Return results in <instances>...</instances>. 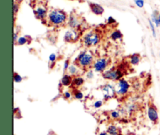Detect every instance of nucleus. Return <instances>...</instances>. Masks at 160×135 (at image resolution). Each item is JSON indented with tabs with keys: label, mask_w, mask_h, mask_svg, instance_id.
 Instances as JSON below:
<instances>
[{
	"label": "nucleus",
	"mask_w": 160,
	"mask_h": 135,
	"mask_svg": "<svg viewBox=\"0 0 160 135\" xmlns=\"http://www.w3.org/2000/svg\"><path fill=\"white\" fill-rule=\"evenodd\" d=\"M76 61L80 67L86 68L94 65V56L92 53L85 50V51L80 52L76 59Z\"/></svg>",
	"instance_id": "f257e3e1"
},
{
	"label": "nucleus",
	"mask_w": 160,
	"mask_h": 135,
	"mask_svg": "<svg viewBox=\"0 0 160 135\" xmlns=\"http://www.w3.org/2000/svg\"><path fill=\"white\" fill-rule=\"evenodd\" d=\"M48 21L52 24L60 25L63 24L66 20V13L60 9H54L48 14Z\"/></svg>",
	"instance_id": "f03ea898"
},
{
	"label": "nucleus",
	"mask_w": 160,
	"mask_h": 135,
	"mask_svg": "<svg viewBox=\"0 0 160 135\" xmlns=\"http://www.w3.org/2000/svg\"><path fill=\"white\" fill-rule=\"evenodd\" d=\"M124 76V72L120 69H115V68H112L109 70H106L102 73V77L107 80H112V81H119Z\"/></svg>",
	"instance_id": "7ed1b4c3"
},
{
	"label": "nucleus",
	"mask_w": 160,
	"mask_h": 135,
	"mask_svg": "<svg viewBox=\"0 0 160 135\" xmlns=\"http://www.w3.org/2000/svg\"><path fill=\"white\" fill-rule=\"evenodd\" d=\"M100 41V36L98 33L91 32L87 33L83 38V42L85 47H90L95 46Z\"/></svg>",
	"instance_id": "20e7f679"
},
{
	"label": "nucleus",
	"mask_w": 160,
	"mask_h": 135,
	"mask_svg": "<svg viewBox=\"0 0 160 135\" xmlns=\"http://www.w3.org/2000/svg\"><path fill=\"white\" fill-rule=\"evenodd\" d=\"M130 85L127 80L124 79H119L116 86L117 94L119 96H125L130 90Z\"/></svg>",
	"instance_id": "39448f33"
},
{
	"label": "nucleus",
	"mask_w": 160,
	"mask_h": 135,
	"mask_svg": "<svg viewBox=\"0 0 160 135\" xmlns=\"http://www.w3.org/2000/svg\"><path fill=\"white\" fill-rule=\"evenodd\" d=\"M148 117L150 119V121L153 124H157L159 121V113L158 110L153 104H149L148 106V111H147Z\"/></svg>",
	"instance_id": "423d86ee"
},
{
	"label": "nucleus",
	"mask_w": 160,
	"mask_h": 135,
	"mask_svg": "<svg viewBox=\"0 0 160 135\" xmlns=\"http://www.w3.org/2000/svg\"><path fill=\"white\" fill-rule=\"evenodd\" d=\"M108 66V60L105 57L97 59L95 61L93 68H94L95 72H104Z\"/></svg>",
	"instance_id": "0eeeda50"
},
{
	"label": "nucleus",
	"mask_w": 160,
	"mask_h": 135,
	"mask_svg": "<svg viewBox=\"0 0 160 135\" xmlns=\"http://www.w3.org/2000/svg\"><path fill=\"white\" fill-rule=\"evenodd\" d=\"M102 93L105 100H109L110 98H113L117 94L116 87H114L111 84H106V85L103 86Z\"/></svg>",
	"instance_id": "6e6552de"
},
{
	"label": "nucleus",
	"mask_w": 160,
	"mask_h": 135,
	"mask_svg": "<svg viewBox=\"0 0 160 135\" xmlns=\"http://www.w3.org/2000/svg\"><path fill=\"white\" fill-rule=\"evenodd\" d=\"M79 35L75 30L67 31L64 35V40L67 42H74L78 41Z\"/></svg>",
	"instance_id": "1a4fd4ad"
},
{
	"label": "nucleus",
	"mask_w": 160,
	"mask_h": 135,
	"mask_svg": "<svg viewBox=\"0 0 160 135\" xmlns=\"http://www.w3.org/2000/svg\"><path fill=\"white\" fill-rule=\"evenodd\" d=\"M34 11L37 17L39 19H44L47 14V9H46V6H44V5L37 6Z\"/></svg>",
	"instance_id": "9d476101"
},
{
	"label": "nucleus",
	"mask_w": 160,
	"mask_h": 135,
	"mask_svg": "<svg viewBox=\"0 0 160 135\" xmlns=\"http://www.w3.org/2000/svg\"><path fill=\"white\" fill-rule=\"evenodd\" d=\"M90 8H91L92 13H94L96 15H101L104 12L103 7L97 3H90Z\"/></svg>",
	"instance_id": "9b49d317"
},
{
	"label": "nucleus",
	"mask_w": 160,
	"mask_h": 135,
	"mask_svg": "<svg viewBox=\"0 0 160 135\" xmlns=\"http://www.w3.org/2000/svg\"><path fill=\"white\" fill-rule=\"evenodd\" d=\"M73 78L70 75H64L61 79V84L64 86H69L72 85Z\"/></svg>",
	"instance_id": "f8f14e48"
},
{
	"label": "nucleus",
	"mask_w": 160,
	"mask_h": 135,
	"mask_svg": "<svg viewBox=\"0 0 160 135\" xmlns=\"http://www.w3.org/2000/svg\"><path fill=\"white\" fill-rule=\"evenodd\" d=\"M85 83V79L83 77L80 76H76L73 78V82H72V86L74 87H79V86H82L83 84Z\"/></svg>",
	"instance_id": "ddd939ff"
},
{
	"label": "nucleus",
	"mask_w": 160,
	"mask_h": 135,
	"mask_svg": "<svg viewBox=\"0 0 160 135\" xmlns=\"http://www.w3.org/2000/svg\"><path fill=\"white\" fill-rule=\"evenodd\" d=\"M69 24H70L71 28H78L79 25H80V23L77 17L71 15L70 17V21H69Z\"/></svg>",
	"instance_id": "4468645a"
},
{
	"label": "nucleus",
	"mask_w": 160,
	"mask_h": 135,
	"mask_svg": "<svg viewBox=\"0 0 160 135\" xmlns=\"http://www.w3.org/2000/svg\"><path fill=\"white\" fill-rule=\"evenodd\" d=\"M110 135H119V131L117 126L114 125H111L108 127L106 131Z\"/></svg>",
	"instance_id": "2eb2a0df"
},
{
	"label": "nucleus",
	"mask_w": 160,
	"mask_h": 135,
	"mask_svg": "<svg viewBox=\"0 0 160 135\" xmlns=\"http://www.w3.org/2000/svg\"><path fill=\"white\" fill-rule=\"evenodd\" d=\"M132 65H137L140 62V55L139 54H133L132 56L130 57V61H129Z\"/></svg>",
	"instance_id": "dca6fc26"
},
{
	"label": "nucleus",
	"mask_w": 160,
	"mask_h": 135,
	"mask_svg": "<svg viewBox=\"0 0 160 135\" xmlns=\"http://www.w3.org/2000/svg\"><path fill=\"white\" fill-rule=\"evenodd\" d=\"M68 72L70 73V75L71 76L72 75H78V73H79V68H78V67L76 65H70V67H69L68 68Z\"/></svg>",
	"instance_id": "f3484780"
},
{
	"label": "nucleus",
	"mask_w": 160,
	"mask_h": 135,
	"mask_svg": "<svg viewBox=\"0 0 160 135\" xmlns=\"http://www.w3.org/2000/svg\"><path fill=\"white\" fill-rule=\"evenodd\" d=\"M122 36H123V35H122V33L120 32L119 30L114 31V32L111 34V39H112L113 41H117V40L118 39H120L122 38Z\"/></svg>",
	"instance_id": "a211bd4d"
},
{
	"label": "nucleus",
	"mask_w": 160,
	"mask_h": 135,
	"mask_svg": "<svg viewBox=\"0 0 160 135\" xmlns=\"http://www.w3.org/2000/svg\"><path fill=\"white\" fill-rule=\"evenodd\" d=\"M151 17H152V21L156 24L157 27H159L160 25V14H157V11H155Z\"/></svg>",
	"instance_id": "6ab92c4d"
},
{
	"label": "nucleus",
	"mask_w": 160,
	"mask_h": 135,
	"mask_svg": "<svg viewBox=\"0 0 160 135\" xmlns=\"http://www.w3.org/2000/svg\"><path fill=\"white\" fill-rule=\"evenodd\" d=\"M73 97H74V98H76V99H78V100H81V99H83V98H84V94H83V93L81 91L78 90H74V92H73Z\"/></svg>",
	"instance_id": "aec40b11"
},
{
	"label": "nucleus",
	"mask_w": 160,
	"mask_h": 135,
	"mask_svg": "<svg viewBox=\"0 0 160 135\" xmlns=\"http://www.w3.org/2000/svg\"><path fill=\"white\" fill-rule=\"evenodd\" d=\"M14 81L15 82V83H21V82L23 81V78H22V76H21V75H19L18 73L15 72L14 75Z\"/></svg>",
	"instance_id": "412c9836"
},
{
	"label": "nucleus",
	"mask_w": 160,
	"mask_h": 135,
	"mask_svg": "<svg viewBox=\"0 0 160 135\" xmlns=\"http://www.w3.org/2000/svg\"><path fill=\"white\" fill-rule=\"evenodd\" d=\"M110 116L112 117V119H119V117H120V113L118 111H112V112H110Z\"/></svg>",
	"instance_id": "4be33fe9"
},
{
	"label": "nucleus",
	"mask_w": 160,
	"mask_h": 135,
	"mask_svg": "<svg viewBox=\"0 0 160 135\" xmlns=\"http://www.w3.org/2000/svg\"><path fill=\"white\" fill-rule=\"evenodd\" d=\"M17 44L18 45H24L26 44L28 41H27V39L26 37H20L18 38V40H17Z\"/></svg>",
	"instance_id": "5701e85b"
},
{
	"label": "nucleus",
	"mask_w": 160,
	"mask_h": 135,
	"mask_svg": "<svg viewBox=\"0 0 160 135\" xmlns=\"http://www.w3.org/2000/svg\"><path fill=\"white\" fill-rule=\"evenodd\" d=\"M56 58H57V55L55 54H51L48 57V60H49V62H51V63H54Z\"/></svg>",
	"instance_id": "b1692460"
},
{
	"label": "nucleus",
	"mask_w": 160,
	"mask_h": 135,
	"mask_svg": "<svg viewBox=\"0 0 160 135\" xmlns=\"http://www.w3.org/2000/svg\"><path fill=\"white\" fill-rule=\"evenodd\" d=\"M102 101L98 100V101H96L94 103L93 107H94L95 108H99L102 107Z\"/></svg>",
	"instance_id": "393cba45"
},
{
	"label": "nucleus",
	"mask_w": 160,
	"mask_h": 135,
	"mask_svg": "<svg viewBox=\"0 0 160 135\" xmlns=\"http://www.w3.org/2000/svg\"><path fill=\"white\" fill-rule=\"evenodd\" d=\"M149 26H150L151 32H152V35H153L154 37H156V30H155V27H154V25H153V23H152V21H150V20L149 21Z\"/></svg>",
	"instance_id": "a878e982"
},
{
	"label": "nucleus",
	"mask_w": 160,
	"mask_h": 135,
	"mask_svg": "<svg viewBox=\"0 0 160 135\" xmlns=\"http://www.w3.org/2000/svg\"><path fill=\"white\" fill-rule=\"evenodd\" d=\"M135 4L140 8H142L144 6V0H134Z\"/></svg>",
	"instance_id": "bb28decb"
},
{
	"label": "nucleus",
	"mask_w": 160,
	"mask_h": 135,
	"mask_svg": "<svg viewBox=\"0 0 160 135\" xmlns=\"http://www.w3.org/2000/svg\"><path fill=\"white\" fill-rule=\"evenodd\" d=\"M86 76H87V79H93V78H94V72H93V71H92V70L88 71V72H87V74H86Z\"/></svg>",
	"instance_id": "cd10ccee"
},
{
	"label": "nucleus",
	"mask_w": 160,
	"mask_h": 135,
	"mask_svg": "<svg viewBox=\"0 0 160 135\" xmlns=\"http://www.w3.org/2000/svg\"><path fill=\"white\" fill-rule=\"evenodd\" d=\"M69 67H70V61L69 60H66L65 62H64L63 64V70L64 72H66V71H67L69 68Z\"/></svg>",
	"instance_id": "c85d7f7f"
},
{
	"label": "nucleus",
	"mask_w": 160,
	"mask_h": 135,
	"mask_svg": "<svg viewBox=\"0 0 160 135\" xmlns=\"http://www.w3.org/2000/svg\"><path fill=\"white\" fill-rule=\"evenodd\" d=\"M63 96H64V98H66V99H70V98H71L72 94H71L70 92H69V91H66V92H64Z\"/></svg>",
	"instance_id": "c756f323"
},
{
	"label": "nucleus",
	"mask_w": 160,
	"mask_h": 135,
	"mask_svg": "<svg viewBox=\"0 0 160 135\" xmlns=\"http://www.w3.org/2000/svg\"><path fill=\"white\" fill-rule=\"evenodd\" d=\"M19 10V4H17L16 2H15L14 5V14H16L17 12H18Z\"/></svg>",
	"instance_id": "7c9ffc66"
},
{
	"label": "nucleus",
	"mask_w": 160,
	"mask_h": 135,
	"mask_svg": "<svg viewBox=\"0 0 160 135\" xmlns=\"http://www.w3.org/2000/svg\"><path fill=\"white\" fill-rule=\"evenodd\" d=\"M113 22H115L114 19L112 18V17H109V19H108V23L112 24V23H113Z\"/></svg>",
	"instance_id": "2f4dec72"
},
{
	"label": "nucleus",
	"mask_w": 160,
	"mask_h": 135,
	"mask_svg": "<svg viewBox=\"0 0 160 135\" xmlns=\"http://www.w3.org/2000/svg\"><path fill=\"white\" fill-rule=\"evenodd\" d=\"M17 40H18V39H17V34H16V33H14V42H17Z\"/></svg>",
	"instance_id": "473e14b6"
},
{
	"label": "nucleus",
	"mask_w": 160,
	"mask_h": 135,
	"mask_svg": "<svg viewBox=\"0 0 160 135\" xmlns=\"http://www.w3.org/2000/svg\"><path fill=\"white\" fill-rule=\"evenodd\" d=\"M99 135H110V134H109L107 132H101V133L99 134Z\"/></svg>",
	"instance_id": "72a5a7b5"
},
{
	"label": "nucleus",
	"mask_w": 160,
	"mask_h": 135,
	"mask_svg": "<svg viewBox=\"0 0 160 135\" xmlns=\"http://www.w3.org/2000/svg\"><path fill=\"white\" fill-rule=\"evenodd\" d=\"M15 1H16V2H18V3H19V2H22V1H23V0H15Z\"/></svg>",
	"instance_id": "f704fd0d"
},
{
	"label": "nucleus",
	"mask_w": 160,
	"mask_h": 135,
	"mask_svg": "<svg viewBox=\"0 0 160 135\" xmlns=\"http://www.w3.org/2000/svg\"><path fill=\"white\" fill-rule=\"evenodd\" d=\"M159 57H160V52H159Z\"/></svg>",
	"instance_id": "c9c22d12"
}]
</instances>
